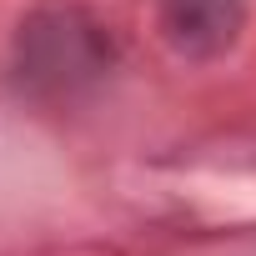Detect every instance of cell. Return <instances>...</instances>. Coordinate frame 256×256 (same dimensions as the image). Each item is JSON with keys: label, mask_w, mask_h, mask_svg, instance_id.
Wrapping results in <instances>:
<instances>
[{"label": "cell", "mask_w": 256, "mask_h": 256, "mask_svg": "<svg viewBox=\"0 0 256 256\" xmlns=\"http://www.w3.org/2000/svg\"><path fill=\"white\" fill-rule=\"evenodd\" d=\"M120 46L110 26L80 0H40L16 26L10 80L20 96L46 106H70L110 80Z\"/></svg>", "instance_id": "1"}, {"label": "cell", "mask_w": 256, "mask_h": 256, "mask_svg": "<svg viewBox=\"0 0 256 256\" xmlns=\"http://www.w3.org/2000/svg\"><path fill=\"white\" fill-rule=\"evenodd\" d=\"M246 0H156V30L186 60H211L236 46Z\"/></svg>", "instance_id": "2"}]
</instances>
